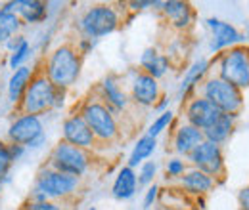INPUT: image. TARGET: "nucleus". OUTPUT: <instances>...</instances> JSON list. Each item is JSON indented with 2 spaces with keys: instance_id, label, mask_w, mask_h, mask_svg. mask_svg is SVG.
<instances>
[{
  "instance_id": "nucleus-8",
  "label": "nucleus",
  "mask_w": 249,
  "mask_h": 210,
  "mask_svg": "<svg viewBox=\"0 0 249 210\" xmlns=\"http://www.w3.org/2000/svg\"><path fill=\"white\" fill-rule=\"evenodd\" d=\"M79 185H81V178L67 176L58 170L46 168L38 172L33 187L38 189L48 201H58V199H67L73 193H77Z\"/></svg>"
},
{
  "instance_id": "nucleus-36",
  "label": "nucleus",
  "mask_w": 249,
  "mask_h": 210,
  "mask_svg": "<svg viewBox=\"0 0 249 210\" xmlns=\"http://www.w3.org/2000/svg\"><path fill=\"white\" fill-rule=\"evenodd\" d=\"M238 203H240V210H249V185L240 189V193H238Z\"/></svg>"
},
{
  "instance_id": "nucleus-10",
  "label": "nucleus",
  "mask_w": 249,
  "mask_h": 210,
  "mask_svg": "<svg viewBox=\"0 0 249 210\" xmlns=\"http://www.w3.org/2000/svg\"><path fill=\"white\" fill-rule=\"evenodd\" d=\"M207 29L211 31V42H209V52L211 54H222L234 46L244 44L246 34L240 32L232 23L222 21L218 17H209L205 19Z\"/></svg>"
},
{
  "instance_id": "nucleus-28",
  "label": "nucleus",
  "mask_w": 249,
  "mask_h": 210,
  "mask_svg": "<svg viewBox=\"0 0 249 210\" xmlns=\"http://www.w3.org/2000/svg\"><path fill=\"white\" fill-rule=\"evenodd\" d=\"M157 174V162L156 161H146L138 166V174H136V180H138V189L140 187H150L154 180H156Z\"/></svg>"
},
{
  "instance_id": "nucleus-19",
  "label": "nucleus",
  "mask_w": 249,
  "mask_h": 210,
  "mask_svg": "<svg viewBox=\"0 0 249 210\" xmlns=\"http://www.w3.org/2000/svg\"><path fill=\"white\" fill-rule=\"evenodd\" d=\"M203 132L190 126V124H180L175 132V138H173V147L175 151L180 155V157H188L192 151L196 149L201 142H203Z\"/></svg>"
},
{
  "instance_id": "nucleus-14",
  "label": "nucleus",
  "mask_w": 249,
  "mask_h": 210,
  "mask_svg": "<svg viewBox=\"0 0 249 210\" xmlns=\"http://www.w3.org/2000/svg\"><path fill=\"white\" fill-rule=\"evenodd\" d=\"M130 97L136 105L142 107H154L157 99L161 97V88H159V81L154 77L138 71V75L132 79L130 82Z\"/></svg>"
},
{
  "instance_id": "nucleus-20",
  "label": "nucleus",
  "mask_w": 249,
  "mask_h": 210,
  "mask_svg": "<svg viewBox=\"0 0 249 210\" xmlns=\"http://www.w3.org/2000/svg\"><path fill=\"white\" fill-rule=\"evenodd\" d=\"M138 191V180H136V172L130 166H123L111 185V195L117 201H128L136 195Z\"/></svg>"
},
{
  "instance_id": "nucleus-4",
  "label": "nucleus",
  "mask_w": 249,
  "mask_h": 210,
  "mask_svg": "<svg viewBox=\"0 0 249 210\" xmlns=\"http://www.w3.org/2000/svg\"><path fill=\"white\" fill-rule=\"evenodd\" d=\"M119 27V14L109 4H96L89 8L81 19H79V31L85 38L100 40L111 32H115Z\"/></svg>"
},
{
  "instance_id": "nucleus-39",
  "label": "nucleus",
  "mask_w": 249,
  "mask_h": 210,
  "mask_svg": "<svg viewBox=\"0 0 249 210\" xmlns=\"http://www.w3.org/2000/svg\"><path fill=\"white\" fill-rule=\"evenodd\" d=\"M169 103H171V99H169L167 96H163V97L157 99V103L154 105V109L159 111V113H165V111H169Z\"/></svg>"
},
{
  "instance_id": "nucleus-34",
  "label": "nucleus",
  "mask_w": 249,
  "mask_h": 210,
  "mask_svg": "<svg viewBox=\"0 0 249 210\" xmlns=\"http://www.w3.org/2000/svg\"><path fill=\"white\" fill-rule=\"evenodd\" d=\"M23 210H63L58 203H54V201H44V203H31V205H27Z\"/></svg>"
},
{
  "instance_id": "nucleus-29",
  "label": "nucleus",
  "mask_w": 249,
  "mask_h": 210,
  "mask_svg": "<svg viewBox=\"0 0 249 210\" xmlns=\"http://www.w3.org/2000/svg\"><path fill=\"white\" fill-rule=\"evenodd\" d=\"M31 58V46H29V42L25 40L18 50H14L12 54H10V67L16 71V69H19V67H23V63Z\"/></svg>"
},
{
  "instance_id": "nucleus-33",
  "label": "nucleus",
  "mask_w": 249,
  "mask_h": 210,
  "mask_svg": "<svg viewBox=\"0 0 249 210\" xmlns=\"http://www.w3.org/2000/svg\"><path fill=\"white\" fill-rule=\"evenodd\" d=\"M96 42L98 40H92V38H81L79 42H77V52H79V56H87V54H90L94 50V46H96Z\"/></svg>"
},
{
  "instance_id": "nucleus-12",
  "label": "nucleus",
  "mask_w": 249,
  "mask_h": 210,
  "mask_svg": "<svg viewBox=\"0 0 249 210\" xmlns=\"http://www.w3.org/2000/svg\"><path fill=\"white\" fill-rule=\"evenodd\" d=\"M42 134H44L42 120H40V117H35V115H19L8 128L10 144H18L23 147H29Z\"/></svg>"
},
{
  "instance_id": "nucleus-32",
  "label": "nucleus",
  "mask_w": 249,
  "mask_h": 210,
  "mask_svg": "<svg viewBox=\"0 0 249 210\" xmlns=\"http://www.w3.org/2000/svg\"><path fill=\"white\" fill-rule=\"evenodd\" d=\"M157 199H159V185H157V183H152V185L146 189V193H144V203H142L144 210L152 209V207L156 205Z\"/></svg>"
},
{
  "instance_id": "nucleus-9",
  "label": "nucleus",
  "mask_w": 249,
  "mask_h": 210,
  "mask_svg": "<svg viewBox=\"0 0 249 210\" xmlns=\"http://www.w3.org/2000/svg\"><path fill=\"white\" fill-rule=\"evenodd\" d=\"M186 159L188 162L192 164V168L211 176L213 180H217L218 176H222L224 170H226L222 147L217 145V144H213V142H207V140H203L196 149L188 155Z\"/></svg>"
},
{
  "instance_id": "nucleus-5",
  "label": "nucleus",
  "mask_w": 249,
  "mask_h": 210,
  "mask_svg": "<svg viewBox=\"0 0 249 210\" xmlns=\"http://www.w3.org/2000/svg\"><path fill=\"white\" fill-rule=\"evenodd\" d=\"M48 166L52 170H58L67 176H75V178H83L90 166V153L87 149L75 147L67 142L60 140L54 149L50 153V161Z\"/></svg>"
},
{
  "instance_id": "nucleus-17",
  "label": "nucleus",
  "mask_w": 249,
  "mask_h": 210,
  "mask_svg": "<svg viewBox=\"0 0 249 210\" xmlns=\"http://www.w3.org/2000/svg\"><path fill=\"white\" fill-rule=\"evenodd\" d=\"M178 185L188 195L203 197L209 191H213V187L217 185V180H213L211 176H207V174H203V172H199L196 168H190L178 178Z\"/></svg>"
},
{
  "instance_id": "nucleus-40",
  "label": "nucleus",
  "mask_w": 249,
  "mask_h": 210,
  "mask_svg": "<svg viewBox=\"0 0 249 210\" xmlns=\"http://www.w3.org/2000/svg\"><path fill=\"white\" fill-rule=\"evenodd\" d=\"M2 185H4V180L0 178V193H2Z\"/></svg>"
},
{
  "instance_id": "nucleus-23",
  "label": "nucleus",
  "mask_w": 249,
  "mask_h": 210,
  "mask_svg": "<svg viewBox=\"0 0 249 210\" xmlns=\"http://www.w3.org/2000/svg\"><path fill=\"white\" fill-rule=\"evenodd\" d=\"M236 120H238V117H234V115H220L213 126H209L207 130H203V138L207 142H213L217 145H222L224 142L230 140L232 132L236 130Z\"/></svg>"
},
{
  "instance_id": "nucleus-43",
  "label": "nucleus",
  "mask_w": 249,
  "mask_h": 210,
  "mask_svg": "<svg viewBox=\"0 0 249 210\" xmlns=\"http://www.w3.org/2000/svg\"><path fill=\"white\" fill-rule=\"evenodd\" d=\"M89 210H98V207H90Z\"/></svg>"
},
{
  "instance_id": "nucleus-16",
  "label": "nucleus",
  "mask_w": 249,
  "mask_h": 210,
  "mask_svg": "<svg viewBox=\"0 0 249 210\" xmlns=\"http://www.w3.org/2000/svg\"><path fill=\"white\" fill-rule=\"evenodd\" d=\"M100 97H102V103L107 105V109L113 113V115H119V111L126 109L128 105V97L126 94L121 90L119 82L115 81V77H106L102 82H100Z\"/></svg>"
},
{
  "instance_id": "nucleus-38",
  "label": "nucleus",
  "mask_w": 249,
  "mask_h": 210,
  "mask_svg": "<svg viewBox=\"0 0 249 210\" xmlns=\"http://www.w3.org/2000/svg\"><path fill=\"white\" fill-rule=\"evenodd\" d=\"M65 92L62 88H56V94H54V109H62L63 103H65Z\"/></svg>"
},
{
  "instance_id": "nucleus-7",
  "label": "nucleus",
  "mask_w": 249,
  "mask_h": 210,
  "mask_svg": "<svg viewBox=\"0 0 249 210\" xmlns=\"http://www.w3.org/2000/svg\"><path fill=\"white\" fill-rule=\"evenodd\" d=\"M54 94H56V86L44 77V73L35 75L31 84L27 86V90L19 101L21 115L40 117V115L48 113L50 109H54Z\"/></svg>"
},
{
  "instance_id": "nucleus-3",
  "label": "nucleus",
  "mask_w": 249,
  "mask_h": 210,
  "mask_svg": "<svg viewBox=\"0 0 249 210\" xmlns=\"http://www.w3.org/2000/svg\"><path fill=\"white\" fill-rule=\"evenodd\" d=\"M218 79L228 84L248 90L249 88V46H234L218 56Z\"/></svg>"
},
{
  "instance_id": "nucleus-26",
  "label": "nucleus",
  "mask_w": 249,
  "mask_h": 210,
  "mask_svg": "<svg viewBox=\"0 0 249 210\" xmlns=\"http://www.w3.org/2000/svg\"><path fill=\"white\" fill-rule=\"evenodd\" d=\"M21 25H23V23H21V19H19L18 14L0 10V38L4 40V44H6L12 36L19 34Z\"/></svg>"
},
{
  "instance_id": "nucleus-37",
  "label": "nucleus",
  "mask_w": 249,
  "mask_h": 210,
  "mask_svg": "<svg viewBox=\"0 0 249 210\" xmlns=\"http://www.w3.org/2000/svg\"><path fill=\"white\" fill-rule=\"evenodd\" d=\"M8 149H10V155H12L14 162H16V161H19V159L23 157V153H25V149H27V147L18 145V144H8Z\"/></svg>"
},
{
  "instance_id": "nucleus-1",
  "label": "nucleus",
  "mask_w": 249,
  "mask_h": 210,
  "mask_svg": "<svg viewBox=\"0 0 249 210\" xmlns=\"http://www.w3.org/2000/svg\"><path fill=\"white\" fill-rule=\"evenodd\" d=\"M81 65L83 61L77 48H73L71 44H62L50 52L48 60L44 63V77L56 88L67 90L79 81Z\"/></svg>"
},
{
  "instance_id": "nucleus-11",
  "label": "nucleus",
  "mask_w": 249,
  "mask_h": 210,
  "mask_svg": "<svg viewBox=\"0 0 249 210\" xmlns=\"http://www.w3.org/2000/svg\"><path fill=\"white\" fill-rule=\"evenodd\" d=\"M222 113L218 111L217 107L207 101L205 97L197 96V97H192L188 99L186 107H184V119H186V124L197 128V130H207L209 126H213L217 119Z\"/></svg>"
},
{
  "instance_id": "nucleus-35",
  "label": "nucleus",
  "mask_w": 249,
  "mask_h": 210,
  "mask_svg": "<svg viewBox=\"0 0 249 210\" xmlns=\"http://www.w3.org/2000/svg\"><path fill=\"white\" fill-rule=\"evenodd\" d=\"M23 42H25V38H23L21 34H16V36H12V38H10V40L4 44V48H6V50L12 54V52H14V50H18V48H19Z\"/></svg>"
},
{
  "instance_id": "nucleus-30",
  "label": "nucleus",
  "mask_w": 249,
  "mask_h": 210,
  "mask_svg": "<svg viewBox=\"0 0 249 210\" xmlns=\"http://www.w3.org/2000/svg\"><path fill=\"white\" fill-rule=\"evenodd\" d=\"M188 170V162L180 157H173L167 161L165 164V172H167V178H180L184 172Z\"/></svg>"
},
{
  "instance_id": "nucleus-21",
  "label": "nucleus",
  "mask_w": 249,
  "mask_h": 210,
  "mask_svg": "<svg viewBox=\"0 0 249 210\" xmlns=\"http://www.w3.org/2000/svg\"><path fill=\"white\" fill-rule=\"evenodd\" d=\"M140 67H142V73L159 81L171 69V61H169V56L159 54L157 48H146L140 56Z\"/></svg>"
},
{
  "instance_id": "nucleus-27",
  "label": "nucleus",
  "mask_w": 249,
  "mask_h": 210,
  "mask_svg": "<svg viewBox=\"0 0 249 210\" xmlns=\"http://www.w3.org/2000/svg\"><path fill=\"white\" fill-rule=\"evenodd\" d=\"M173 120H175V113L169 109V111H165V113H159L156 119H154V122L150 124V128H148V136H152V138H159L171 124H173Z\"/></svg>"
},
{
  "instance_id": "nucleus-2",
  "label": "nucleus",
  "mask_w": 249,
  "mask_h": 210,
  "mask_svg": "<svg viewBox=\"0 0 249 210\" xmlns=\"http://www.w3.org/2000/svg\"><path fill=\"white\" fill-rule=\"evenodd\" d=\"M201 97L211 101L222 115H234V117H240L246 103L244 92L218 77H207L201 82Z\"/></svg>"
},
{
  "instance_id": "nucleus-41",
  "label": "nucleus",
  "mask_w": 249,
  "mask_h": 210,
  "mask_svg": "<svg viewBox=\"0 0 249 210\" xmlns=\"http://www.w3.org/2000/svg\"><path fill=\"white\" fill-rule=\"evenodd\" d=\"M171 210H197V209H171Z\"/></svg>"
},
{
  "instance_id": "nucleus-31",
  "label": "nucleus",
  "mask_w": 249,
  "mask_h": 210,
  "mask_svg": "<svg viewBox=\"0 0 249 210\" xmlns=\"http://www.w3.org/2000/svg\"><path fill=\"white\" fill-rule=\"evenodd\" d=\"M12 164H14V159H12V155H10L8 145H6V144H0V178H2V180H6V176H8L10 168H12Z\"/></svg>"
},
{
  "instance_id": "nucleus-42",
  "label": "nucleus",
  "mask_w": 249,
  "mask_h": 210,
  "mask_svg": "<svg viewBox=\"0 0 249 210\" xmlns=\"http://www.w3.org/2000/svg\"><path fill=\"white\" fill-rule=\"evenodd\" d=\"M2 46H4V40H2V38H0V48H2Z\"/></svg>"
},
{
  "instance_id": "nucleus-18",
  "label": "nucleus",
  "mask_w": 249,
  "mask_h": 210,
  "mask_svg": "<svg viewBox=\"0 0 249 210\" xmlns=\"http://www.w3.org/2000/svg\"><path fill=\"white\" fill-rule=\"evenodd\" d=\"M209 67H211V63H209L207 58H199V60H196L188 67L184 77H182V81H180V84H178V90H177L180 99L188 97L190 92L194 90L199 82L205 81V75L209 73Z\"/></svg>"
},
{
  "instance_id": "nucleus-6",
  "label": "nucleus",
  "mask_w": 249,
  "mask_h": 210,
  "mask_svg": "<svg viewBox=\"0 0 249 210\" xmlns=\"http://www.w3.org/2000/svg\"><path fill=\"white\" fill-rule=\"evenodd\" d=\"M85 122L89 124V128L92 130L96 142H113L119 136V124L117 117L107 109V105H104L100 99H90L83 105L81 113H79Z\"/></svg>"
},
{
  "instance_id": "nucleus-13",
  "label": "nucleus",
  "mask_w": 249,
  "mask_h": 210,
  "mask_svg": "<svg viewBox=\"0 0 249 210\" xmlns=\"http://www.w3.org/2000/svg\"><path fill=\"white\" fill-rule=\"evenodd\" d=\"M62 134L63 142L81 147V149H92L96 145V138H94L92 130L89 128V124L81 115H71L63 120L62 124Z\"/></svg>"
},
{
  "instance_id": "nucleus-25",
  "label": "nucleus",
  "mask_w": 249,
  "mask_h": 210,
  "mask_svg": "<svg viewBox=\"0 0 249 210\" xmlns=\"http://www.w3.org/2000/svg\"><path fill=\"white\" fill-rule=\"evenodd\" d=\"M157 149V140L156 138H152V136H148V134H144L142 138H138V142L134 144V147L130 151V157H128V162H126V166H130L132 170L136 168V166H140L142 162H146L152 155H154V151Z\"/></svg>"
},
{
  "instance_id": "nucleus-22",
  "label": "nucleus",
  "mask_w": 249,
  "mask_h": 210,
  "mask_svg": "<svg viewBox=\"0 0 249 210\" xmlns=\"http://www.w3.org/2000/svg\"><path fill=\"white\" fill-rule=\"evenodd\" d=\"M33 69L31 67H27V65H23V67H19V69H16L14 73H12V77H10V81H8V101L10 103H19L21 101V97H23V94L27 90V86L31 84L33 81Z\"/></svg>"
},
{
  "instance_id": "nucleus-44",
  "label": "nucleus",
  "mask_w": 249,
  "mask_h": 210,
  "mask_svg": "<svg viewBox=\"0 0 249 210\" xmlns=\"http://www.w3.org/2000/svg\"><path fill=\"white\" fill-rule=\"evenodd\" d=\"M0 67H2V56H0Z\"/></svg>"
},
{
  "instance_id": "nucleus-15",
  "label": "nucleus",
  "mask_w": 249,
  "mask_h": 210,
  "mask_svg": "<svg viewBox=\"0 0 249 210\" xmlns=\"http://www.w3.org/2000/svg\"><path fill=\"white\" fill-rule=\"evenodd\" d=\"M161 12L165 14L167 21L178 31L192 27V23L196 19V12H194L192 4L182 2V0H167V2H163Z\"/></svg>"
},
{
  "instance_id": "nucleus-24",
  "label": "nucleus",
  "mask_w": 249,
  "mask_h": 210,
  "mask_svg": "<svg viewBox=\"0 0 249 210\" xmlns=\"http://www.w3.org/2000/svg\"><path fill=\"white\" fill-rule=\"evenodd\" d=\"M16 14L25 23H42L48 17V4L40 0H18Z\"/></svg>"
}]
</instances>
